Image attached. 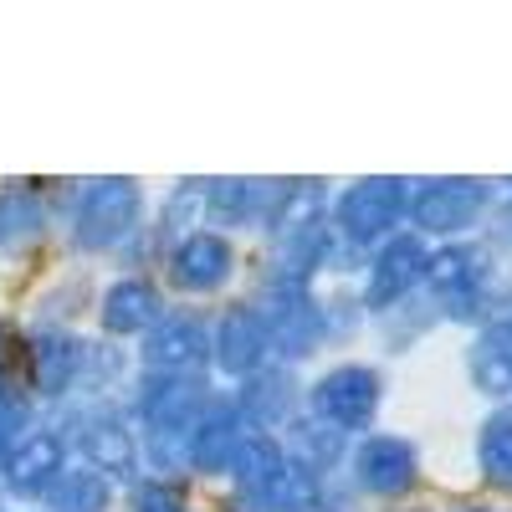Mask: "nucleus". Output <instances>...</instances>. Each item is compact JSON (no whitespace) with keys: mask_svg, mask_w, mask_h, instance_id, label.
<instances>
[{"mask_svg":"<svg viewBox=\"0 0 512 512\" xmlns=\"http://www.w3.org/2000/svg\"><path fill=\"white\" fill-rule=\"evenodd\" d=\"M267 364L277 359H272V338L256 303H226L221 313H210V369L241 384L251 374H262Z\"/></svg>","mask_w":512,"mask_h":512,"instance_id":"2eb2a0df","label":"nucleus"},{"mask_svg":"<svg viewBox=\"0 0 512 512\" xmlns=\"http://www.w3.org/2000/svg\"><path fill=\"white\" fill-rule=\"evenodd\" d=\"M210 400V379H169V374H139L134 379V400H128V415H134L139 441H185L195 415Z\"/></svg>","mask_w":512,"mask_h":512,"instance_id":"9d476101","label":"nucleus"},{"mask_svg":"<svg viewBox=\"0 0 512 512\" xmlns=\"http://www.w3.org/2000/svg\"><path fill=\"white\" fill-rule=\"evenodd\" d=\"M349 482L374 497V502H395L410 497L420 487V446L410 436H390V431H369L359 441H349V461H344Z\"/></svg>","mask_w":512,"mask_h":512,"instance_id":"f8f14e48","label":"nucleus"},{"mask_svg":"<svg viewBox=\"0 0 512 512\" xmlns=\"http://www.w3.org/2000/svg\"><path fill=\"white\" fill-rule=\"evenodd\" d=\"M477 477L492 492H512V400L492 405L477 425Z\"/></svg>","mask_w":512,"mask_h":512,"instance_id":"5701e85b","label":"nucleus"},{"mask_svg":"<svg viewBox=\"0 0 512 512\" xmlns=\"http://www.w3.org/2000/svg\"><path fill=\"white\" fill-rule=\"evenodd\" d=\"M6 512H36V507H6Z\"/></svg>","mask_w":512,"mask_h":512,"instance_id":"7c9ffc66","label":"nucleus"},{"mask_svg":"<svg viewBox=\"0 0 512 512\" xmlns=\"http://www.w3.org/2000/svg\"><path fill=\"white\" fill-rule=\"evenodd\" d=\"M0 512H6V502H0Z\"/></svg>","mask_w":512,"mask_h":512,"instance_id":"2f4dec72","label":"nucleus"},{"mask_svg":"<svg viewBox=\"0 0 512 512\" xmlns=\"http://www.w3.org/2000/svg\"><path fill=\"white\" fill-rule=\"evenodd\" d=\"M52 236V195L26 180L0 185V262H21Z\"/></svg>","mask_w":512,"mask_h":512,"instance_id":"6ab92c4d","label":"nucleus"},{"mask_svg":"<svg viewBox=\"0 0 512 512\" xmlns=\"http://www.w3.org/2000/svg\"><path fill=\"white\" fill-rule=\"evenodd\" d=\"M82 364H88V338L77 328L31 323L26 328V395L36 405H67L82 390Z\"/></svg>","mask_w":512,"mask_h":512,"instance_id":"6e6552de","label":"nucleus"},{"mask_svg":"<svg viewBox=\"0 0 512 512\" xmlns=\"http://www.w3.org/2000/svg\"><path fill=\"white\" fill-rule=\"evenodd\" d=\"M41 415H36V400L26 390H16V384H0V461L11 456V446L31 431Z\"/></svg>","mask_w":512,"mask_h":512,"instance_id":"bb28decb","label":"nucleus"},{"mask_svg":"<svg viewBox=\"0 0 512 512\" xmlns=\"http://www.w3.org/2000/svg\"><path fill=\"white\" fill-rule=\"evenodd\" d=\"M128 507L134 512H190L180 487L164 482V477H139L134 487H128Z\"/></svg>","mask_w":512,"mask_h":512,"instance_id":"cd10ccee","label":"nucleus"},{"mask_svg":"<svg viewBox=\"0 0 512 512\" xmlns=\"http://www.w3.org/2000/svg\"><path fill=\"white\" fill-rule=\"evenodd\" d=\"M164 308H169V303H164V292H159L154 277L123 272V277H113V282L98 292V328H103L108 344H123V338H144V333L159 323Z\"/></svg>","mask_w":512,"mask_h":512,"instance_id":"f3484780","label":"nucleus"},{"mask_svg":"<svg viewBox=\"0 0 512 512\" xmlns=\"http://www.w3.org/2000/svg\"><path fill=\"white\" fill-rule=\"evenodd\" d=\"M374 323H379V333H384V349H405V344H415V338L431 333L441 318L431 313V303H425V297H410V303L379 313Z\"/></svg>","mask_w":512,"mask_h":512,"instance_id":"a878e982","label":"nucleus"},{"mask_svg":"<svg viewBox=\"0 0 512 512\" xmlns=\"http://www.w3.org/2000/svg\"><path fill=\"white\" fill-rule=\"evenodd\" d=\"M139 374L210 379V318L200 308H164L139 338Z\"/></svg>","mask_w":512,"mask_h":512,"instance_id":"1a4fd4ad","label":"nucleus"},{"mask_svg":"<svg viewBox=\"0 0 512 512\" xmlns=\"http://www.w3.org/2000/svg\"><path fill=\"white\" fill-rule=\"evenodd\" d=\"M246 415L236 410V400H231V390H210V400H205V410L195 415V425H190V436H185V472H195V477H226V466H231V456H236V446L246 441Z\"/></svg>","mask_w":512,"mask_h":512,"instance_id":"dca6fc26","label":"nucleus"},{"mask_svg":"<svg viewBox=\"0 0 512 512\" xmlns=\"http://www.w3.org/2000/svg\"><path fill=\"white\" fill-rule=\"evenodd\" d=\"M47 425L67 441L72 461L103 472L113 487H134L144 477L139 431L123 400H67L47 415Z\"/></svg>","mask_w":512,"mask_h":512,"instance_id":"f03ea898","label":"nucleus"},{"mask_svg":"<svg viewBox=\"0 0 512 512\" xmlns=\"http://www.w3.org/2000/svg\"><path fill=\"white\" fill-rule=\"evenodd\" d=\"M144 210H149V200H144L139 180L103 175V180H67L52 216H62L67 241L82 256H118L144 231Z\"/></svg>","mask_w":512,"mask_h":512,"instance_id":"f257e3e1","label":"nucleus"},{"mask_svg":"<svg viewBox=\"0 0 512 512\" xmlns=\"http://www.w3.org/2000/svg\"><path fill=\"white\" fill-rule=\"evenodd\" d=\"M487 236L497 246H512V180H502L492 190V210H487Z\"/></svg>","mask_w":512,"mask_h":512,"instance_id":"c85d7f7f","label":"nucleus"},{"mask_svg":"<svg viewBox=\"0 0 512 512\" xmlns=\"http://www.w3.org/2000/svg\"><path fill=\"white\" fill-rule=\"evenodd\" d=\"M456 512H507V507H492V502H466V507H456Z\"/></svg>","mask_w":512,"mask_h":512,"instance_id":"c756f323","label":"nucleus"},{"mask_svg":"<svg viewBox=\"0 0 512 512\" xmlns=\"http://www.w3.org/2000/svg\"><path fill=\"white\" fill-rule=\"evenodd\" d=\"M277 441H282L287 461L308 466V472H318V477H338V472H344V461H349V436L328 431V425L313 420L308 410L297 415V420H287L282 431H277Z\"/></svg>","mask_w":512,"mask_h":512,"instance_id":"412c9836","label":"nucleus"},{"mask_svg":"<svg viewBox=\"0 0 512 512\" xmlns=\"http://www.w3.org/2000/svg\"><path fill=\"white\" fill-rule=\"evenodd\" d=\"M492 180L477 175H436V180H410V205H405V231L420 236L425 246L446 241H472L477 226H487L492 210Z\"/></svg>","mask_w":512,"mask_h":512,"instance_id":"20e7f679","label":"nucleus"},{"mask_svg":"<svg viewBox=\"0 0 512 512\" xmlns=\"http://www.w3.org/2000/svg\"><path fill=\"white\" fill-rule=\"evenodd\" d=\"M328 492H333V477L282 461V472L251 497V512H328Z\"/></svg>","mask_w":512,"mask_h":512,"instance_id":"4be33fe9","label":"nucleus"},{"mask_svg":"<svg viewBox=\"0 0 512 512\" xmlns=\"http://www.w3.org/2000/svg\"><path fill=\"white\" fill-rule=\"evenodd\" d=\"M420 297L441 323H482L497 297V256L487 241H446L425 256Z\"/></svg>","mask_w":512,"mask_h":512,"instance_id":"7ed1b4c3","label":"nucleus"},{"mask_svg":"<svg viewBox=\"0 0 512 512\" xmlns=\"http://www.w3.org/2000/svg\"><path fill=\"white\" fill-rule=\"evenodd\" d=\"M231 400H236V410L246 415L251 431L277 436L287 420L303 415V384H297V374H292L287 364H267L262 374L241 379L236 390H231Z\"/></svg>","mask_w":512,"mask_h":512,"instance_id":"a211bd4d","label":"nucleus"},{"mask_svg":"<svg viewBox=\"0 0 512 512\" xmlns=\"http://www.w3.org/2000/svg\"><path fill=\"white\" fill-rule=\"evenodd\" d=\"M303 410L313 420H323L328 431L349 436V441L369 436L379 410H384V374H379V364H364V359L328 364L313 384H303Z\"/></svg>","mask_w":512,"mask_h":512,"instance_id":"423d86ee","label":"nucleus"},{"mask_svg":"<svg viewBox=\"0 0 512 512\" xmlns=\"http://www.w3.org/2000/svg\"><path fill=\"white\" fill-rule=\"evenodd\" d=\"M425 256H431V246H425L420 236H410V231L379 241L364 256V272H359V308H364V318H379V313L410 303V297H420Z\"/></svg>","mask_w":512,"mask_h":512,"instance_id":"9b49d317","label":"nucleus"},{"mask_svg":"<svg viewBox=\"0 0 512 512\" xmlns=\"http://www.w3.org/2000/svg\"><path fill=\"white\" fill-rule=\"evenodd\" d=\"M236 241L221 231H190L175 246H164V277L180 297H216L236 282Z\"/></svg>","mask_w":512,"mask_h":512,"instance_id":"4468645a","label":"nucleus"},{"mask_svg":"<svg viewBox=\"0 0 512 512\" xmlns=\"http://www.w3.org/2000/svg\"><path fill=\"white\" fill-rule=\"evenodd\" d=\"M113 497H118V487H113L103 472H93V466L72 461L67 472L57 477V487L47 492L41 512H108Z\"/></svg>","mask_w":512,"mask_h":512,"instance_id":"393cba45","label":"nucleus"},{"mask_svg":"<svg viewBox=\"0 0 512 512\" xmlns=\"http://www.w3.org/2000/svg\"><path fill=\"white\" fill-rule=\"evenodd\" d=\"M67 466H72L67 441L52 431L47 420H36L31 431L11 446V456L0 461V497H11L21 507H41Z\"/></svg>","mask_w":512,"mask_h":512,"instance_id":"ddd939ff","label":"nucleus"},{"mask_svg":"<svg viewBox=\"0 0 512 512\" xmlns=\"http://www.w3.org/2000/svg\"><path fill=\"white\" fill-rule=\"evenodd\" d=\"M277 180H200V205H205V231H262L267 205H272Z\"/></svg>","mask_w":512,"mask_h":512,"instance_id":"aec40b11","label":"nucleus"},{"mask_svg":"<svg viewBox=\"0 0 512 512\" xmlns=\"http://www.w3.org/2000/svg\"><path fill=\"white\" fill-rule=\"evenodd\" d=\"M282 461H287V451H282L277 436L246 431V441L236 446V456H231V466H226V477H231V487L241 492V502H251L256 492H262V487L282 472Z\"/></svg>","mask_w":512,"mask_h":512,"instance_id":"b1692460","label":"nucleus"},{"mask_svg":"<svg viewBox=\"0 0 512 512\" xmlns=\"http://www.w3.org/2000/svg\"><path fill=\"white\" fill-rule=\"evenodd\" d=\"M405 205H410V180L364 175V180H349L328 200V226H333L338 246L369 256L379 241L405 231Z\"/></svg>","mask_w":512,"mask_h":512,"instance_id":"39448f33","label":"nucleus"},{"mask_svg":"<svg viewBox=\"0 0 512 512\" xmlns=\"http://www.w3.org/2000/svg\"><path fill=\"white\" fill-rule=\"evenodd\" d=\"M256 313L267 323L272 359L277 364H303L323 349V297L303 282H262Z\"/></svg>","mask_w":512,"mask_h":512,"instance_id":"0eeeda50","label":"nucleus"}]
</instances>
